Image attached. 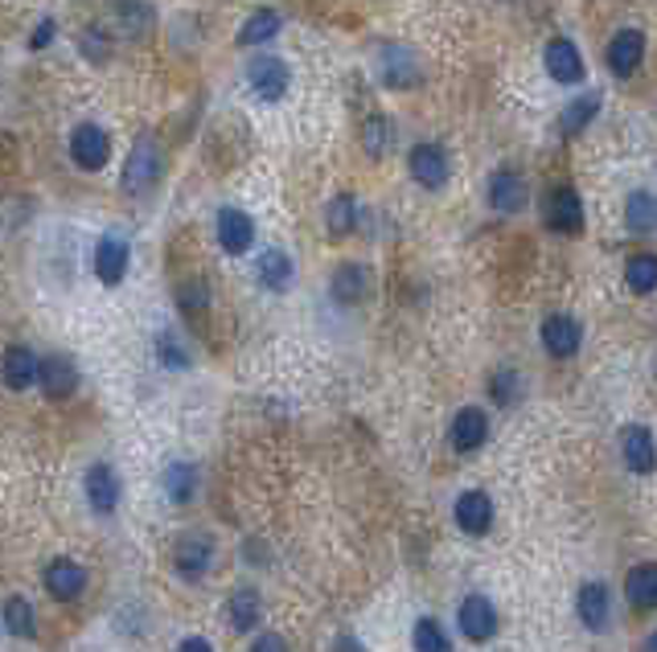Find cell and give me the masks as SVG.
I'll return each instance as SVG.
<instances>
[{
    "label": "cell",
    "mask_w": 657,
    "mask_h": 652,
    "mask_svg": "<svg viewBox=\"0 0 657 652\" xmlns=\"http://www.w3.org/2000/svg\"><path fill=\"white\" fill-rule=\"evenodd\" d=\"M502 4H509V0H502Z\"/></svg>",
    "instance_id": "cell-46"
},
{
    "label": "cell",
    "mask_w": 657,
    "mask_h": 652,
    "mask_svg": "<svg viewBox=\"0 0 657 652\" xmlns=\"http://www.w3.org/2000/svg\"><path fill=\"white\" fill-rule=\"evenodd\" d=\"M624 603H629L637 616L657 612V562L629 567V574H624Z\"/></svg>",
    "instance_id": "cell-28"
},
{
    "label": "cell",
    "mask_w": 657,
    "mask_h": 652,
    "mask_svg": "<svg viewBox=\"0 0 657 652\" xmlns=\"http://www.w3.org/2000/svg\"><path fill=\"white\" fill-rule=\"evenodd\" d=\"M156 361L165 369H177V374H181V369L193 366V353H189V345L173 333V329H165V333H156Z\"/></svg>",
    "instance_id": "cell-37"
},
{
    "label": "cell",
    "mask_w": 657,
    "mask_h": 652,
    "mask_svg": "<svg viewBox=\"0 0 657 652\" xmlns=\"http://www.w3.org/2000/svg\"><path fill=\"white\" fill-rule=\"evenodd\" d=\"M247 86L259 103H280L292 91V67L280 54H255L247 62Z\"/></svg>",
    "instance_id": "cell-8"
},
{
    "label": "cell",
    "mask_w": 657,
    "mask_h": 652,
    "mask_svg": "<svg viewBox=\"0 0 657 652\" xmlns=\"http://www.w3.org/2000/svg\"><path fill=\"white\" fill-rule=\"evenodd\" d=\"M645 54H649V37H645V29L624 25V29H617V34L608 37V46H605L608 74H617V79H633V74L645 67Z\"/></svg>",
    "instance_id": "cell-12"
},
{
    "label": "cell",
    "mask_w": 657,
    "mask_h": 652,
    "mask_svg": "<svg viewBox=\"0 0 657 652\" xmlns=\"http://www.w3.org/2000/svg\"><path fill=\"white\" fill-rule=\"evenodd\" d=\"M624 287L633 296H654L657 292V251H637L624 259Z\"/></svg>",
    "instance_id": "cell-34"
},
{
    "label": "cell",
    "mask_w": 657,
    "mask_h": 652,
    "mask_svg": "<svg viewBox=\"0 0 657 652\" xmlns=\"http://www.w3.org/2000/svg\"><path fill=\"white\" fill-rule=\"evenodd\" d=\"M112 156V135L103 132L99 123H79L70 132V161L83 168V173H99Z\"/></svg>",
    "instance_id": "cell-20"
},
{
    "label": "cell",
    "mask_w": 657,
    "mask_h": 652,
    "mask_svg": "<svg viewBox=\"0 0 657 652\" xmlns=\"http://www.w3.org/2000/svg\"><path fill=\"white\" fill-rule=\"evenodd\" d=\"M485 205L493 214L502 217H518L526 214V205H530V181H526L518 168H493L485 181Z\"/></svg>",
    "instance_id": "cell-7"
},
{
    "label": "cell",
    "mask_w": 657,
    "mask_h": 652,
    "mask_svg": "<svg viewBox=\"0 0 657 652\" xmlns=\"http://www.w3.org/2000/svg\"><path fill=\"white\" fill-rule=\"evenodd\" d=\"M374 79L387 91H415L427 83V62L407 42H378L374 50Z\"/></svg>",
    "instance_id": "cell-1"
},
{
    "label": "cell",
    "mask_w": 657,
    "mask_h": 652,
    "mask_svg": "<svg viewBox=\"0 0 657 652\" xmlns=\"http://www.w3.org/2000/svg\"><path fill=\"white\" fill-rule=\"evenodd\" d=\"M407 177L411 185H420L423 193H439L453 181V156L439 140H415L407 149Z\"/></svg>",
    "instance_id": "cell-2"
},
{
    "label": "cell",
    "mask_w": 657,
    "mask_h": 652,
    "mask_svg": "<svg viewBox=\"0 0 657 652\" xmlns=\"http://www.w3.org/2000/svg\"><path fill=\"white\" fill-rule=\"evenodd\" d=\"M37 390H42L50 402L70 399V394L79 390V369H74V361L62 357V353L42 357V369H37Z\"/></svg>",
    "instance_id": "cell-25"
},
{
    "label": "cell",
    "mask_w": 657,
    "mask_h": 652,
    "mask_svg": "<svg viewBox=\"0 0 657 652\" xmlns=\"http://www.w3.org/2000/svg\"><path fill=\"white\" fill-rule=\"evenodd\" d=\"M128 263H132V247H128L124 235H103L95 242V275H99V284L119 287L124 275H128Z\"/></svg>",
    "instance_id": "cell-24"
},
{
    "label": "cell",
    "mask_w": 657,
    "mask_h": 652,
    "mask_svg": "<svg viewBox=\"0 0 657 652\" xmlns=\"http://www.w3.org/2000/svg\"><path fill=\"white\" fill-rule=\"evenodd\" d=\"M637 652H657V628H654V632H649V636H645V640H641Z\"/></svg>",
    "instance_id": "cell-45"
},
{
    "label": "cell",
    "mask_w": 657,
    "mask_h": 652,
    "mask_svg": "<svg viewBox=\"0 0 657 652\" xmlns=\"http://www.w3.org/2000/svg\"><path fill=\"white\" fill-rule=\"evenodd\" d=\"M329 652H366V644H362L354 632H341V636H333V649Z\"/></svg>",
    "instance_id": "cell-43"
},
{
    "label": "cell",
    "mask_w": 657,
    "mask_h": 652,
    "mask_svg": "<svg viewBox=\"0 0 657 652\" xmlns=\"http://www.w3.org/2000/svg\"><path fill=\"white\" fill-rule=\"evenodd\" d=\"M0 624H4V632L17 636V640H34L37 636L34 603L25 600V595H9V600L0 603Z\"/></svg>",
    "instance_id": "cell-35"
},
{
    "label": "cell",
    "mask_w": 657,
    "mask_h": 652,
    "mask_svg": "<svg viewBox=\"0 0 657 652\" xmlns=\"http://www.w3.org/2000/svg\"><path fill=\"white\" fill-rule=\"evenodd\" d=\"M493 521H497V505L485 488H465L456 493L453 501V525L465 537H489L493 534Z\"/></svg>",
    "instance_id": "cell-13"
},
{
    "label": "cell",
    "mask_w": 657,
    "mask_h": 652,
    "mask_svg": "<svg viewBox=\"0 0 657 652\" xmlns=\"http://www.w3.org/2000/svg\"><path fill=\"white\" fill-rule=\"evenodd\" d=\"M177 652H214V644H210L206 636H186V640L177 644Z\"/></svg>",
    "instance_id": "cell-44"
},
{
    "label": "cell",
    "mask_w": 657,
    "mask_h": 652,
    "mask_svg": "<svg viewBox=\"0 0 657 652\" xmlns=\"http://www.w3.org/2000/svg\"><path fill=\"white\" fill-rule=\"evenodd\" d=\"M42 583H46V595L54 603H79L86 591V567L74 562V558H50L46 570H42Z\"/></svg>",
    "instance_id": "cell-18"
},
{
    "label": "cell",
    "mask_w": 657,
    "mask_h": 652,
    "mask_svg": "<svg viewBox=\"0 0 657 652\" xmlns=\"http://www.w3.org/2000/svg\"><path fill=\"white\" fill-rule=\"evenodd\" d=\"M617 452H621L624 472H633V476H654L657 472V435L645 423H624L617 431Z\"/></svg>",
    "instance_id": "cell-11"
},
{
    "label": "cell",
    "mask_w": 657,
    "mask_h": 652,
    "mask_svg": "<svg viewBox=\"0 0 657 652\" xmlns=\"http://www.w3.org/2000/svg\"><path fill=\"white\" fill-rule=\"evenodd\" d=\"M116 17H119V25H124V34L144 37L149 34V25H152V9L149 4H119Z\"/></svg>",
    "instance_id": "cell-40"
},
{
    "label": "cell",
    "mask_w": 657,
    "mask_h": 652,
    "mask_svg": "<svg viewBox=\"0 0 657 652\" xmlns=\"http://www.w3.org/2000/svg\"><path fill=\"white\" fill-rule=\"evenodd\" d=\"M79 50H83L86 62H107L112 58V37H107V29H99V25H86L83 34H79Z\"/></svg>",
    "instance_id": "cell-39"
},
{
    "label": "cell",
    "mask_w": 657,
    "mask_h": 652,
    "mask_svg": "<svg viewBox=\"0 0 657 652\" xmlns=\"http://www.w3.org/2000/svg\"><path fill=\"white\" fill-rule=\"evenodd\" d=\"M374 292V271L366 263H357V259H345L338 268L329 271V300L338 304V308H362V304L371 300Z\"/></svg>",
    "instance_id": "cell-15"
},
{
    "label": "cell",
    "mask_w": 657,
    "mask_h": 652,
    "mask_svg": "<svg viewBox=\"0 0 657 652\" xmlns=\"http://www.w3.org/2000/svg\"><path fill=\"white\" fill-rule=\"evenodd\" d=\"M575 619H579V628L591 636H605L612 632V624H617V600H612V586L605 579H584V583L575 586Z\"/></svg>",
    "instance_id": "cell-4"
},
{
    "label": "cell",
    "mask_w": 657,
    "mask_h": 652,
    "mask_svg": "<svg viewBox=\"0 0 657 652\" xmlns=\"http://www.w3.org/2000/svg\"><path fill=\"white\" fill-rule=\"evenodd\" d=\"M489 435H493V418L477 402L460 406L453 415V423H448V443H453L456 455H477L489 443Z\"/></svg>",
    "instance_id": "cell-14"
},
{
    "label": "cell",
    "mask_w": 657,
    "mask_h": 652,
    "mask_svg": "<svg viewBox=\"0 0 657 652\" xmlns=\"http://www.w3.org/2000/svg\"><path fill=\"white\" fill-rule=\"evenodd\" d=\"M161 485H165V497H169V505L186 509V505L198 501L202 472H198V464H193V460H169V464H165V476H161Z\"/></svg>",
    "instance_id": "cell-27"
},
{
    "label": "cell",
    "mask_w": 657,
    "mask_h": 652,
    "mask_svg": "<svg viewBox=\"0 0 657 652\" xmlns=\"http://www.w3.org/2000/svg\"><path fill=\"white\" fill-rule=\"evenodd\" d=\"M161 168H165L161 149H156V140L144 132L132 144V152H128V165H124V193H132V198L149 193L152 185L161 181Z\"/></svg>",
    "instance_id": "cell-16"
},
{
    "label": "cell",
    "mask_w": 657,
    "mask_h": 652,
    "mask_svg": "<svg viewBox=\"0 0 657 652\" xmlns=\"http://www.w3.org/2000/svg\"><path fill=\"white\" fill-rule=\"evenodd\" d=\"M539 341L551 361H572L584 349V324L572 312H547L539 324Z\"/></svg>",
    "instance_id": "cell-10"
},
{
    "label": "cell",
    "mask_w": 657,
    "mask_h": 652,
    "mask_svg": "<svg viewBox=\"0 0 657 652\" xmlns=\"http://www.w3.org/2000/svg\"><path fill=\"white\" fill-rule=\"evenodd\" d=\"M83 497L91 505L95 518H116L119 497H124V485H119V472L112 464L95 460L91 469L83 472Z\"/></svg>",
    "instance_id": "cell-17"
},
{
    "label": "cell",
    "mask_w": 657,
    "mask_h": 652,
    "mask_svg": "<svg viewBox=\"0 0 657 652\" xmlns=\"http://www.w3.org/2000/svg\"><path fill=\"white\" fill-rule=\"evenodd\" d=\"M542 70H547V79L559 86H584L588 83V62H584V50L575 46L572 37H551L547 46H542Z\"/></svg>",
    "instance_id": "cell-9"
},
{
    "label": "cell",
    "mask_w": 657,
    "mask_h": 652,
    "mask_svg": "<svg viewBox=\"0 0 657 652\" xmlns=\"http://www.w3.org/2000/svg\"><path fill=\"white\" fill-rule=\"evenodd\" d=\"M600 107H605V95L600 91H584V95H575L567 107H563V116H559V132L563 140H575V135H584L596 123L600 116Z\"/></svg>",
    "instance_id": "cell-31"
},
{
    "label": "cell",
    "mask_w": 657,
    "mask_h": 652,
    "mask_svg": "<svg viewBox=\"0 0 657 652\" xmlns=\"http://www.w3.org/2000/svg\"><path fill=\"white\" fill-rule=\"evenodd\" d=\"M177 308L186 312V317H198L210 308V284L206 280H186V284H177Z\"/></svg>",
    "instance_id": "cell-38"
},
{
    "label": "cell",
    "mask_w": 657,
    "mask_h": 652,
    "mask_svg": "<svg viewBox=\"0 0 657 652\" xmlns=\"http://www.w3.org/2000/svg\"><path fill=\"white\" fill-rule=\"evenodd\" d=\"M54 34H58V25H54V17H42V21H37L34 37H30V46H34V50H46V46L54 42Z\"/></svg>",
    "instance_id": "cell-42"
},
{
    "label": "cell",
    "mask_w": 657,
    "mask_h": 652,
    "mask_svg": "<svg viewBox=\"0 0 657 652\" xmlns=\"http://www.w3.org/2000/svg\"><path fill=\"white\" fill-rule=\"evenodd\" d=\"M214 558H219V546L202 530H189V534H181L173 542V570L186 583H202L206 574L214 570Z\"/></svg>",
    "instance_id": "cell-6"
},
{
    "label": "cell",
    "mask_w": 657,
    "mask_h": 652,
    "mask_svg": "<svg viewBox=\"0 0 657 652\" xmlns=\"http://www.w3.org/2000/svg\"><path fill=\"white\" fill-rule=\"evenodd\" d=\"M247 652H292V644H288V636L280 632H255Z\"/></svg>",
    "instance_id": "cell-41"
},
{
    "label": "cell",
    "mask_w": 657,
    "mask_h": 652,
    "mask_svg": "<svg viewBox=\"0 0 657 652\" xmlns=\"http://www.w3.org/2000/svg\"><path fill=\"white\" fill-rule=\"evenodd\" d=\"M226 624H231V632L238 636L259 632V624H263V595H259V586L243 583L226 595Z\"/></svg>",
    "instance_id": "cell-21"
},
{
    "label": "cell",
    "mask_w": 657,
    "mask_h": 652,
    "mask_svg": "<svg viewBox=\"0 0 657 652\" xmlns=\"http://www.w3.org/2000/svg\"><path fill=\"white\" fill-rule=\"evenodd\" d=\"M624 230L633 238L657 235V193L654 189H633L624 198Z\"/></svg>",
    "instance_id": "cell-29"
},
{
    "label": "cell",
    "mask_w": 657,
    "mask_h": 652,
    "mask_svg": "<svg viewBox=\"0 0 657 652\" xmlns=\"http://www.w3.org/2000/svg\"><path fill=\"white\" fill-rule=\"evenodd\" d=\"M456 632L469 644H493L497 632H502V612L497 603L481 595V591H469L465 600L456 603Z\"/></svg>",
    "instance_id": "cell-5"
},
{
    "label": "cell",
    "mask_w": 657,
    "mask_h": 652,
    "mask_svg": "<svg viewBox=\"0 0 657 652\" xmlns=\"http://www.w3.org/2000/svg\"><path fill=\"white\" fill-rule=\"evenodd\" d=\"M255 280H259V287L271 292V296H284V292H292V284H296V259H292L284 247H268V251L255 259Z\"/></svg>",
    "instance_id": "cell-23"
},
{
    "label": "cell",
    "mask_w": 657,
    "mask_h": 652,
    "mask_svg": "<svg viewBox=\"0 0 657 652\" xmlns=\"http://www.w3.org/2000/svg\"><path fill=\"white\" fill-rule=\"evenodd\" d=\"M280 29H284V17L275 13V9H255L251 17L238 25V46L243 50H259V46H268V42H275L280 37Z\"/></svg>",
    "instance_id": "cell-33"
},
{
    "label": "cell",
    "mask_w": 657,
    "mask_h": 652,
    "mask_svg": "<svg viewBox=\"0 0 657 652\" xmlns=\"http://www.w3.org/2000/svg\"><path fill=\"white\" fill-rule=\"evenodd\" d=\"M214 238L231 259L247 254L255 247V217L238 205H222L219 217H214Z\"/></svg>",
    "instance_id": "cell-19"
},
{
    "label": "cell",
    "mask_w": 657,
    "mask_h": 652,
    "mask_svg": "<svg viewBox=\"0 0 657 652\" xmlns=\"http://www.w3.org/2000/svg\"><path fill=\"white\" fill-rule=\"evenodd\" d=\"M395 149H399V128H395V119L383 116V111H374V116L362 123V152H366L371 161H387Z\"/></svg>",
    "instance_id": "cell-32"
},
{
    "label": "cell",
    "mask_w": 657,
    "mask_h": 652,
    "mask_svg": "<svg viewBox=\"0 0 657 652\" xmlns=\"http://www.w3.org/2000/svg\"><path fill=\"white\" fill-rule=\"evenodd\" d=\"M526 390H530V382H526V374L518 366H497L485 382V394L497 411H518L526 402Z\"/></svg>",
    "instance_id": "cell-26"
},
{
    "label": "cell",
    "mask_w": 657,
    "mask_h": 652,
    "mask_svg": "<svg viewBox=\"0 0 657 652\" xmlns=\"http://www.w3.org/2000/svg\"><path fill=\"white\" fill-rule=\"evenodd\" d=\"M37 369H42V357L34 349H25V345H9L4 357H0V378L9 390H30L37 386Z\"/></svg>",
    "instance_id": "cell-30"
},
{
    "label": "cell",
    "mask_w": 657,
    "mask_h": 652,
    "mask_svg": "<svg viewBox=\"0 0 657 652\" xmlns=\"http://www.w3.org/2000/svg\"><path fill=\"white\" fill-rule=\"evenodd\" d=\"M366 226V205L354 193H333L325 205V235L341 242V238H354Z\"/></svg>",
    "instance_id": "cell-22"
},
{
    "label": "cell",
    "mask_w": 657,
    "mask_h": 652,
    "mask_svg": "<svg viewBox=\"0 0 657 652\" xmlns=\"http://www.w3.org/2000/svg\"><path fill=\"white\" fill-rule=\"evenodd\" d=\"M542 226L559 238H579L588 230V210L575 185H555L547 198H542Z\"/></svg>",
    "instance_id": "cell-3"
},
{
    "label": "cell",
    "mask_w": 657,
    "mask_h": 652,
    "mask_svg": "<svg viewBox=\"0 0 657 652\" xmlns=\"http://www.w3.org/2000/svg\"><path fill=\"white\" fill-rule=\"evenodd\" d=\"M411 652H456V640L444 628V619L420 616L411 624Z\"/></svg>",
    "instance_id": "cell-36"
}]
</instances>
